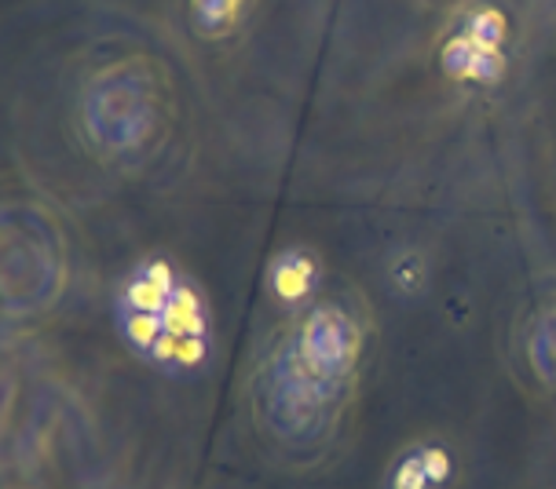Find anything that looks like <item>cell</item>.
<instances>
[{
	"label": "cell",
	"mask_w": 556,
	"mask_h": 489,
	"mask_svg": "<svg viewBox=\"0 0 556 489\" xmlns=\"http://www.w3.org/2000/svg\"><path fill=\"white\" fill-rule=\"evenodd\" d=\"M469 41L480 48L486 55H502V44H505V15L498 8H480L465 18V29H462Z\"/></svg>",
	"instance_id": "6"
},
{
	"label": "cell",
	"mask_w": 556,
	"mask_h": 489,
	"mask_svg": "<svg viewBox=\"0 0 556 489\" xmlns=\"http://www.w3.org/2000/svg\"><path fill=\"white\" fill-rule=\"evenodd\" d=\"M245 0H191V23L198 37H227L242 18Z\"/></svg>",
	"instance_id": "5"
},
{
	"label": "cell",
	"mask_w": 556,
	"mask_h": 489,
	"mask_svg": "<svg viewBox=\"0 0 556 489\" xmlns=\"http://www.w3.org/2000/svg\"><path fill=\"white\" fill-rule=\"evenodd\" d=\"M162 92L147 63H117L96 74L85 88V132L106 154H128L151 139Z\"/></svg>",
	"instance_id": "3"
},
{
	"label": "cell",
	"mask_w": 556,
	"mask_h": 489,
	"mask_svg": "<svg viewBox=\"0 0 556 489\" xmlns=\"http://www.w3.org/2000/svg\"><path fill=\"white\" fill-rule=\"evenodd\" d=\"M531 358H534V369H539L542 381H549L556 387V311H549L539 325H534Z\"/></svg>",
	"instance_id": "7"
},
{
	"label": "cell",
	"mask_w": 556,
	"mask_h": 489,
	"mask_svg": "<svg viewBox=\"0 0 556 489\" xmlns=\"http://www.w3.org/2000/svg\"><path fill=\"white\" fill-rule=\"evenodd\" d=\"M443 69L451 77H462V81H498L502 77V69H505V59L502 55H486L480 52L469 37L458 34V37H451L443 48Z\"/></svg>",
	"instance_id": "4"
},
{
	"label": "cell",
	"mask_w": 556,
	"mask_h": 489,
	"mask_svg": "<svg viewBox=\"0 0 556 489\" xmlns=\"http://www.w3.org/2000/svg\"><path fill=\"white\" fill-rule=\"evenodd\" d=\"M359 329L341 307H315L261 369V413L282 438L326 435L344 409Z\"/></svg>",
	"instance_id": "1"
},
{
	"label": "cell",
	"mask_w": 556,
	"mask_h": 489,
	"mask_svg": "<svg viewBox=\"0 0 556 489\" xmlns=\"http://www.w3.org/2000/svg\"><path fill=\"white\" fill-rule=\"evenodd\" d=\"M117 311L128 344L157 365H191L205 355L208 318L202 299L162 259L136 267Z\"/></svg>",
	"instance_id": "2"
},
{
	"label": "cell",
	"mask_w": 556,
	"mask_h": 489,
	"mask_svg": "<svg viewBox=\"0 0 556 489\" xmlns=\"http://www.w3.org/2000/svg\"><path fill=\"white\" fill-rule=\"evenodd\" d=\"M275 288H278V296H286V299H296V296H304L307 288H312V263H307L304 256H286V259H278L275 263Z\"/></svg>",
	"instance_id": "8"
}]
</instances>
